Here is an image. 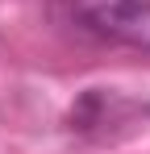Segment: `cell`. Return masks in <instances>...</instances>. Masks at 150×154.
<instances>
[{
	"label": "cell",
	"mask_w": 150,
	"mask_h": 154,
	"mask_svg": "<svg viewBox=\"0 0 150 154\" xmlns=\"http://www.w3.org/2000/svg\"><path fill=\"white\" fill-rule=\"evenodd\" d=\"M71 8L100 42L150 54V0H71Z\"/></svg>",
	"instance_id": "6da1fadb"
}]
</instances>
